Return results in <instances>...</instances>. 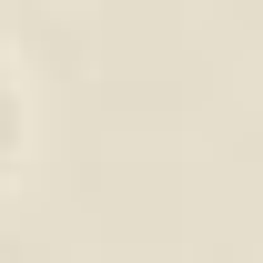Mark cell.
<instances>
[{
    "instance_id": "1",
    "label": "cell",
    "mask_w": 263,
    "mask_h": 263,
    "mask_svg": "<svg viewBox=\"0 0 263 263\" xmlns=\"http://www.w3.org/2000/svg\"><path fill=\"white\" fill-rule=\"evenodd\" d=\"M0 142H10V91H0Z\"/></svg>"
}]
</instances>
